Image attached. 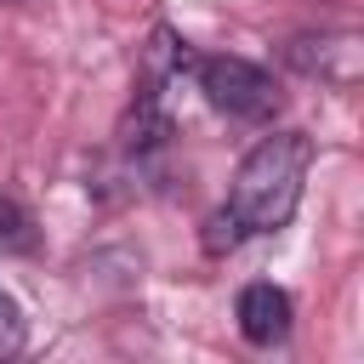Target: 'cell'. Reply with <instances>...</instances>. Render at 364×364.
<instances>
[{
  "instance_id": "6",
  "label": "cell",
  "mask_w": 364,
  "mask_h": 364,
  "mask_svg": "<svg viewBox=\"0 0 364 364\" xmlns=\"http://www.w3.org/2000/svg\"><path fill=\"white\" fill-rule=\"evenodd\" d=\"M28 347V318H23V307L0 290V358H17Z\"/></svg>"
},
{
  "instance_id": "2",
  "label": "cell",
  "mask_w": 364,
  "mask_h": 364,
  "mask_svg": "<svg viewBox=\"0 0 364 364\" xmlns=\"http://www.w3.org/2000/svg\"><path fill=\"white\" fill-rule=\"evenodd\" d=\"M199 91L210 97V108L233 114V119H273L279 114V85L267 68L245 63V57H193L188 63Z\"/></svg>"
},
{
  "instance_id": "3",
  "label": "cell",
  "mask_w": 364,
  "mask_h": 364,
  "mask_svg": "<svg viewBox=\"0 0 364 364\" xmlns=\"http://www.w3.org/2000/svg\"><path fill=\"white\" fill-rule=\"evenodd\" d=\"M284 57H290L307 80L336 85V91H353V85H358V74H364V46H358V34H353V28L296 34V40L284 46Z\"/></svg>"
},
{
  "instance_id": "5",
  "label": "cell",
  "mask_w": 364,
  "mask_h": 364,
  "mask_svg": "<svg viewBox=\"0 0 364 364\" xmlns=\"http://www.w3.org/2000/svg\"><path fill=\"white\" fill-rule=\"evenodd\" d=\"M0 245L6 250H23V256L34 250V216L17 199H6V193H0Z\"/></svg>"
},
{
  "instance_id": "1",
  "label": "cell",
  "mask_w": 364,
  "mask_h": 364,
  "mask_svg": "<svg viewBox=\"0 0 364 364\" xmlns=\"http://www.w3.org/2000/svg\"><path fill=\"white\" fill-rule=\"evenodd\" d=\"M307 171H313V142L301 131H273L262 136L239 171H233V188H228V205L222 216L233 222L239 239H256V233H279L296 205H301V188H307Z\"/></svg>"
},
{
  "instance_id": "4",
  "label": "cell",
  "mask_w": 364,
  "mask_h": 364,
  "mask_svg": "<svg viewBox=\"0 0 364 364\" xmlns=\"http://www.w3.org/2000/svg\"><path fill=\"white\" fill-rule=\"evenodd\" d=\"M233 313H239V336H245L250 347H273V341L290 336V296H284L279 284H267V279L245 284Z\"/></svg>"
}]
</instances>
